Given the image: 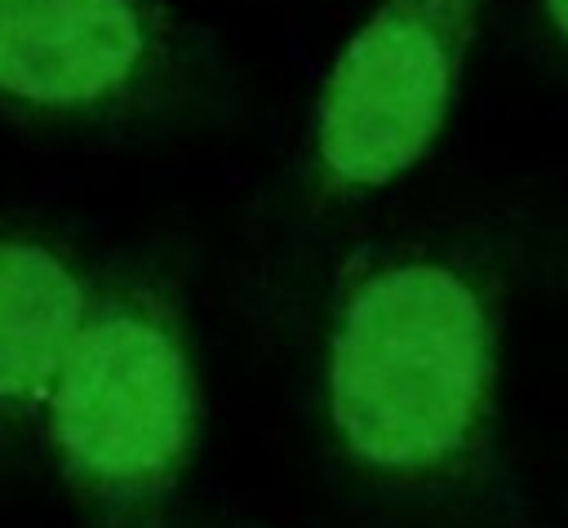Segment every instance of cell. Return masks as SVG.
<instances>
[{"mask_svg":"<svg viewBox=\"0 0 568 528\" xmlns=\"http://www.w3.org/2000/svg\"><path fill=\"white\" fill-rule=\"evenodd\" d=\"M84 271L44 235L0 231V417L31 422L93 315Z\"/></svg>","mask_w":568,"mask_h":528,"instance_id":"cell-5","label":"cell"},{"mask_svg":"<svg viewBox=\"0 0 568 528\" xmlns=\"http://www.w3.org/2000/svg\"><path fill=\"white\" fill-rule=\"evenodd\" d=\"M484 0H382L337 49L306 129L311 204L386 191L444 133Z\"/></svg>","mask_w":568,"mask_h":528,"instance_id":"cell-3","label":"cell"},{"mask_svg":"<svg viewBox=\"0 0 568 528\" xmlns=\"http://www.w3.org/2000/svg\"><path fill=\"white\" fill-rule=\"evenodd\" d=\"M40 422L67 484L98 510L146 519L178 493L200 439V382L160 284L98 293Z\"/></svg>","mask_w":568,"mask_h":528,"instance_id":"cell-2","label":"cell"},{"mask_svg":"<svg viewBox=\"0 0 568 528\" xmlns=\"http://www.w3.org/2000/svg\"><path fill=\"white\" fill-rule=\"evenodd\" d=\"M501 315L457 253L399 244L359 257L333 297L324 408L342 457L368 479L430 488L484 448L497 399Z\"/></svg>","mask_w":568,"mask_h":528,"instance_id":"cell-1","label":"cell"},{"mask_svg":"<svg viewBox=\"0 0 568 528\" xmlns=\"http://www.w3.org/2000/svg\"><path fill=\"white\" fill-rule=\"evenodd\" d=\"M546 4V18H550V27L559 31V40L568 44V0H541Z\"/></svg>","mask_w":568,"mask_h":528,"instance_id":"cell-6","label":"cell"},{"mask_svg":"<svg viewBox=\"0 0 568 528\" xmlns=\"http://www.w3.org/2000/svg\"><path fill=\"white\" fill-rule=\"evenodd\" d=\"M195 49L169 0H0V115L102 129L169 106Z\"/></svg>","mask_w":568,"mask_h":528,"instance_id":"cell-4","label":"cell"}]
</instances>
